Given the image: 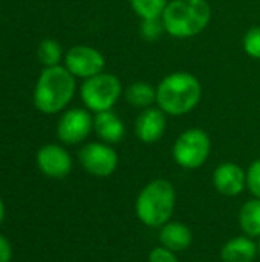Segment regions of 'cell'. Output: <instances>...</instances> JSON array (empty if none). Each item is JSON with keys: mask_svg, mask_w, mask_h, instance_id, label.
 Returning <instances> with one entry per match:
<instances>
[{"mask_svg": "<svg viewBox=\"0 0 260 262\" xmlns=\"http://www.w3.org/2000/svg\"><path fill=\"white\" fill-rule=\"evenodd\" d=\"M202 98L199 78L188 71L166 75L156 84V106L170 117H182L196 109Z\"/></svg>", "mask_w": 260, "mask_h": 262, "instance_id": "1", "label": "cell"}, {"mask_svg": "<svg viewBox=\"0 0 260 262\" xmlns=\"http://www.w3.org/2000/svg\"><path fill=\"white\" fill-rule=\"evenodd\" d=\"M77 78L66 66H48L41 71L34 88V104L46 115L66 109L77 91Z\"/></svg>", "mask_w": 260, "mask_h": 262, "instance_id": "2", "label": "cell"}, {"mask_svg": "<svg viewBox=\"0 0 260 262\" xmlns=\"http://www.w3.org/2000/svg\"><path fill=\"white\" fill-rule=\"evenodd\" d=\"M166 34L173 38H192L199 35L211 21L208 0H172L161 17Z\"/></svg>", "mask_w": 260, "mask_h": 262, "instance_id": "3", "label": "cell"}, {"mask_svg": "<svg viewBox=\"0 0 260 262\" xmlns=\"http://www.w3.org/2000/svg\"><path fill=\"white\" fill-rule=\"evenodd\" d=\"M176 190L167 180L156 178L146 184L136 196V218L147 227H162L175 212Z\"/></svg>", "mask_w": 260, "mask_h": 262, "instance_id": "4", "label": "cell"}, {"mask_svg": "<svg viewBox=\"0 0 260 262\" xmlns=\"http://www.w3.org/2000/svg\"><path fill=\"white\" fill-rule=\"evenodd\" d=\"M121 80L110 72H101L83 81L80 97L87 111L92 114L112 111L123 95Z\"/></svg>", "mask_w": 260, "mask_h": 262, "instance_id": "5", "label": "cell"}, {"mask_svg": "<svg viewBox=\"0 0 260 262\" xmlns=\"http://www.w3.org/2000/svg\"><path fill=\"white\" fill-rule=\"evenodd\" d=\"M211 154L210 135L201 127H190L181 132L172 147L175 163L187 170L202 167Z\"/></svg>", "mask_w": 260, "mask_h": 262, "instance_id": "6", "label": "cell"}, {"mask_svg": "<svg viewBox=\"0 0 260 262\" xmlns=\"http://www.w3.org/2000/svg\"><path fill=\"white\" fill-rule=\"evenodd\" d=\"M78 160L83 169L97 178L110 177L118 167V154L116 150L103 141L87 143L81 147L78 154Z\"/></svg>", "mask_w": 260, "mask_h": 262, "instance_id": "7", "label": "cell"}, {"mask_svg": "<svg viewBox=\"0 0 260 262\" xmlns=\"http://www.w3.org/2000/svg\"><path fill=\"white\" fill-rule=\"evenodd\" d=\"M64 66L75 78L87 80L104 72V55L93 46L77 45L64 54Z\"/></svg>", "mask_w": 260, "mask_h": 262, "instance_id": "8", "label": "cell"}, {"mask_svg": "<svg viewBox=\"0 0 260 262\" xmlns=\"http://www.w3.org/2000/svg\"><path fill=\"white\" fill-rule=\"evenodd\" d=\"M93 130V115L83 107H72L66 111L57 124L58 140L64 144L74 146L84 141Z\"/></svg>", "mask_w": 260, "mask_h": 262, "instance_id": "9", "label": "cell"}, {"mask_svg": "<svg viewBox=\"0 0 260 262\" xmlns=\"http://www.w3.org/2000/svg\"><path fill=\"white\" fill-rule=\"evenodd\" d=\"M167 129V115L158 107L150 106L143 109L135 118V135L144 144L158 143Z\"/></svg>", "mask_w": 260, "mask_h": 262, "instance_id": "10", "label": "cell"}, {"mask_svg": "<svg viewBox=\"0 0 260 262\" xmlns=\"http://www.w3.org/2000/svg\"><path fill=\"white\" fill-rule=\"evenodd\" d=\"M37 166L46 177L61 180L69 175L72 158L64 147L58 144H46L37 152Z\"/></svg>", "mask_w": 260, "mask_h": 262, "instance_id": "11", "label": "cell"}, {"mask_svg": "<svg viewBox=\"0 0 260 262\" xmlns=\"http://www.w3.org/2000/svg\"><path fill=\"white\" fill-rule=\"evenodd\" d=\"M213 186L224 196H238L247 187V172L233 161L221 163L213 172Z\"/></svg>", "mask_w": 260, "mask_h": 262, "instance_id": "12", "label": "cell"}, {"mask_svg": "<svg viewBox=\"0 0 260 262\" xmlns=\"http://www.w3.org/2000/svg\"><path fill=\"white\" fill-rule=\"evenodd\" d=\"M93 130L103 143L118 144L126 137L124 121L113 111H104L93 115Z\"/></svg>", "mask_w": 260, "mask_h": 262, "instance_id": "13", "label": "cell"}, {"mask_svg": "<svg viewBox=\"0 0 260 262\" xmlns=\"http://www.w3.org/2000/svg\"><path fill=\"white\" fill-rule=\"evenodd\" d=\"M159 243L162 247L178 253L187 250L193 243V233L184 223L169 221L159 230Z\"/></svg>", "mask_w": 260, "mask_h": 262, "instance_id": "14", "label": "cell"}, {"mask_svg": "<svg viewBox=\"0 0 260 262\" xmlns=\"http://www.w3.org/2000/svg\"><path fill=\"white\" fill-rule=\"evenodd\" d=\"M257 258V243L248 236H238L227 241L221 249L222 262H254Z\"/></svg>", "mask_w": 260, "mask_h": 262, "instance_id": "15", "label": "cell"}, {"mask_svg": "<svg viewBox=\"0 0 260 262\" xmlns=\"http://www.w3.org/2000/svg\"><path fill=\"white\" fill-rule=\"evenodd\" d=\"M126 101L135 109H146L156 104V86L147 81H133L124 89Z\"/></svg>", "mask_w": 260, "mask_h": 262, "instance_id": "16", "label": "cell"}, {"mask_svg": "<svg viewBox=\"0 0 260 262\" xmlns=\"http://www.w3.org/2000/svg\"><path fill=\"white\" fill-rule=\"evenodd\" d=\"M239 226L245 236L260 238V200H248L239 212Z\"/></svg>", "mask_w": 260, "mask_h": 262, "instance_id": "17", "label": "cell"}, {"mask_svg": "<svg viewBox=\"0 0 260 262\" xmlns=\"http://www.w3.org/2000/svg\"><path fill=\"white\" fill-rule=\"evenodd\" d=\"M129 3L141 20H152L162 17L169 0H129Z\"/></svg>", "mask_w": 260, "mask_h": 262, "instance_id": "18", "label": "cell"}, {"mask_svg": "<svg viewBox=\"0 0 260 262\" xmlns=\"http://www.w3.org/2000/svg\"><path fill=\"white\" fill-rule=\"evenodd\" d=\"M61 57H63V49H61V45L58 41H55L52 38H46L40 43L38 58L44 64V68L60 64Z\"/></svg>", "mask_w": 260, "mask_h": 262, "instance_id": "19", "label": "cell"}, {"mask_svg": "<svg viewBox=\"0 0 260 262\" xmlns=\"http://www.w3.org/2000/svg\"><path fill=\"white\" fill-rule=\"evenodd\" d=\"M242 48L248 57L260 60V26H253L245 32Z\"/></svg>", "mask_w": 260, "mask_h": 262, "instance_id": "20", "label": "cell"}, {"mask_svg": "<svg viewBox=\"0 0 260 262\" xmlns=\"http://www.w3.org/2000/svg\"><path fill=\"white\" fill-rule=\"evenodd\" d=\"M139 34L146 41H156L161 38L162 34H166L164 25L161 18H152V20H141Z\"/></svg>", "mask_w": 260, "mask_h": 262, "instance_id": "21", "label": "cell"}, {"mask_svg": "<svg viewBox=\"0 0 260 262\" xmlns=\"http://www.w3.org/2000/svg\"><path fill=\"white\" fill-rule=\"evenodd\" d=\"M247 187L254 198L260 200V160L253 161L247 170Z\"/></svg>", "mask_w": 260, "mask_h": 262, "instance_id": "22", "label": "cell"}, {"mask_svg": "<svg viewBox=\"0 0 260 262\" xmlns=\"http://www.w3.org/2000/svg\"><path fill=\"white\" fill-rule=\"evenodd\" d=\"M149 262H179L175 252L159 246L155 247L150 253H149Z\"/></svg>", "mask_w": 260, "mask_h": 262, "instance_id": "23", "label": "cell"}, {"mask_svg": "<svg viewBox=\"0 0 260 262\" xmlns=\"http://www.w3.org/2000/svg\"><path fill=\"white\" fill-rule=\"evenodd\" d=\"M12 258V247L8 238L0 235V262H11Z\"/></svg>", "mask_w": 260, "mask_h": 262, "instance_id": "24", "label": "cell"}, {"mask_svg": "<svg viewBox=\"0 0 260 262\" xmlns=\"http://www.w3.org/2000/svg\"><path fill=\"white\" fill-rule=\"evenodd\" d=\"M3 220H5V204L0 198V224L3 223Z\"/></svg>", "mask_w": 260, "mask_h": 262, "instance_id": "25", "label": "cell"}, {"mask_svg": "<svg viewBox=\"0 0 260 262\" xmlns=\"http://www.w3.org/2000/svg\"><path fill=\"white\" fill-rule=\"evenodd\" d=\"M259 241H257V256L260 258V238H257Z\"/></svg>", "mask_w": 260, "mask_h": 262, "instance_id": "26", "label": "cell"}]
</instances>
